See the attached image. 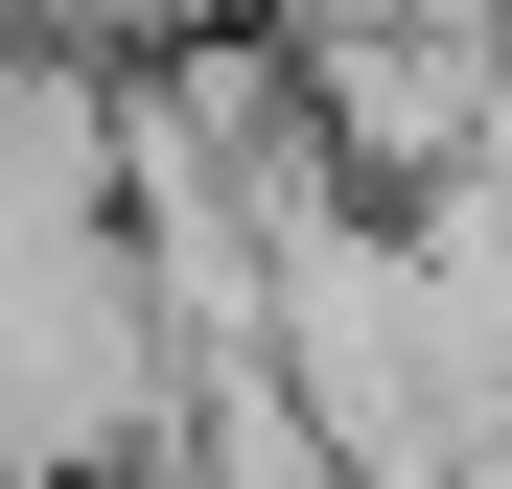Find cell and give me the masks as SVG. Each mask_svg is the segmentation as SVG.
Listing matches in <instances>:
<instances>
[{
  "label": "cell",
  "instance_id": "cell-1",
  "mask_svg": "<svg viewBox=\"0 0 512 489\" xmlns=\"http://www.w3.org/2000/svg\"><path fill=\"white\" fill-rule=\"evenodd\" d=\"M256 47H280V94H303L350 210H419L443 163L512 140V0H280Z\"/></svg>",
  "mask_w": 512,
  "mask_h": 489
},
{
  "label": "cell",
  "instance_id": "cell-2",
  "mask_svg": "<svg viewBox=\"0 0 512 489\" xmlns=\"http://www.w3.org/2000/svg\"><path fill=\"white\" fill-rule=\"evenodd\" d=\"M0 489H163V326L117 233L0 257Z\"/></svg>",
  "mask_w": 512,
  "mask_h": 489
}]
</instances>
